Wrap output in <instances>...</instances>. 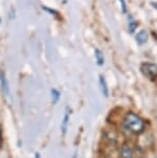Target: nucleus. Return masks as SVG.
Segmentation results:
<instances>
[{"instance_id":"f257e3e1","label":"nucleus","mask_w":157,"mask_h":158,"mask_svg":"<svg viewBox=\"0 0 157 158\" xmlns=\"http://www.w3.org/2000/svg\"><path fill=\"white\" fill-rule=\"evenodd\" d=\"M124 125L133 133H140L144 130V121L133 113H128L124 118Z\"/></svg>"},{"instance_id":"f03ea898","label":"nucleus","mask_w":157,"mask_h":158,"mask_svg":"<svg viewBox=\"0 0 157 158\" xmlns=\"http://www.w3.org/2000/svg\"><path fill=\"white\" fill-rule=\"evenodd\" d=\"M143 74L149 80H154L157 77V65L153 63H144L141 66Z\"/></svg>"},{"instance_id":"7ed1b4c3","label":"nucleus","mask_w":157,"mask_h":158,"mask_svg":"<svg viewBox=\"0 0 157 158\" xmlns=\"http://www.w3.org/2000/svg\"><path fill=\"white\" fill-rule=\"evenodd\" d=\"M0 84H1V89H2V93L6 98L10 97V87H8V82L7 79L5 77V73L1 71L0 73Z\"/></svg>"},{"instance_id":"20e7f679","label":"nucleus","mask_w":157,"mask_h":158,"mask_svg":"<svg viewBox=\"0 0 157 158\" xmlns=\"http://www.w3.org/2000/svg\"><path fill=\"white\" fill-rule=\"evenodd\" d=\"M135 40L138 44H144L145 43H147L148 40V33L147 31L145 30H141L135 36Z\"/></svg>"},{"instance_id":"39448f33","label":"nucleus","mask_w":157,"mask_h":158,"mask_svg":"<svg viewBox=\"0 0 157 158\" xmlns=\"http://www.w3.org/2000/svg\"><path fill=\"white\" fill-rule=\"evenodd\" d=\"M69 114H70L69 109H66V112H65L63 121H62V125H61V129H62V132L63 133L66 132L67 125H68V121H69Z\"/></svg>"},{"instance_id":"423d86ee","label":"nucleus","mask_w":157,"mask_h":158,"mask_svg":"<svg viewBox=\"0 0 157 158\" xmlns=\"http://www.w3.org/2000/svg\"><path fill=\"white\" fill-rule=\"evenodd\" d=\"M99 85H100V89H101L102 94L105 95V97H108L109 89H108V86H106V82H105V77H103L102 76H99Z\"/></svg>"},{"instance_id":"0eeeda50","label":"nucleus","mask_w":157,"mask_h":158,"mask_svg":"<svg viewBox=\"0 0 157 158\" xmlns=\"http://www.w3.org/2000/svg\"><path fill=\"white\" fill-rule=\"evenodd\" d=\"M94 54H95V59H96V62L98 65H102L105 63V58H103V54L102 52L100 51L99 49H95L94 51Z\"/></svg>"},{"instance_id":"6e6552de","label":"nucleus","mask_w":157,"mask_h":158,"mask_svg":"<svg viewBox=\"0 0 157 158\" xmlns=\"http://www.w3.org/2000/svg\"><path fill=\"white\" fill-rule=\"evenodd\" d=\"M121 155H122L123 158H131V151L127 146H124L121 149Z\"/></svg>"},{"instance_id":"1a4fd4ad","label":"nucleus","mask_w":157,"mask_h":158,"mask_svg":"<svg viewBox=\"0 0 157 158\" xmlns=\"http://www.w3.org/2000/svg\"><path fill=\"white\" fill-rule=\"evenodd\" d=\"M51 93H52V101H53V103H56L59 100V98H60V93H59V91L56 90V89H52Z\"/></svg>"},{"instance_id":"9d476101","label":"nucleus","mask_w":157,"mask_h":158,"mask_svg":"<svg viewBox=\"0 0 157 158\" xmlns=\"http://www.w3.org/2000/svg\"><path fill=\"white\" fill-rule=\"evenodd\" d=\"M138 26V23L135 22V21H129V30H130V32H132L133 30L135 29V27Z\"/></svg>"},{"instance_id":"9b49d317","label":"nucleus","mask_w":157,"mask_h":158,"mask_svg":"<svg viewBox=\"0 0 157 158\" xmlns=\"http://www.w3.org/2000/svg\"><path fill=\"white\" fill-rule=\"evenodd\" d=\"M119 1H121V5H122V11L124 14L126 13V4H125V1L124 0H119Z\"/></svg>"},{"instance_id":"f8f14e48","label":"nucleus","mask_w":157,"mask_h":158,"mask_svg":"<svg viewBox=\"0 0 157 158\" xmlns=\"http://www.w3.org/2000/svg\"><path fill=\"white\" fill-rule=\"evenodd\" d=\"M2 143H3V138H2V131L1 128H0V149L2 147Z\"/></svg>"},{"instance_id":"ddd939ff","label":"nucleus","mask_w":157,"mask_h":158,"mask_svg":"<svg viewBox=\"0 0 157 158\" xmlns=\"http://www.w3.org/2000/svg\"><path fill=\"white\" fill-rule=\"evenodd\" d=\"M35 158H40L39 154H36V155H35Z\"/></svg>"}]
</instances>
